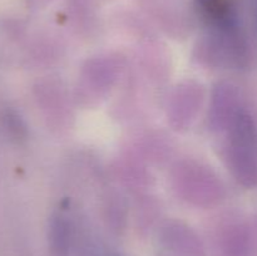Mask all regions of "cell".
<instances>
[{"label":"cell","mask_w":257,"mask_h":256,"mask_svg":"<svg viewBox=\"0 0 257 256\" xmlns=\"http://www.w3.org/2000/svg\"><path fill=\"white\" fill-rule=\"evenodd\" d=\"M227 147L228 166L241 183L257 186V130L247 113L238 112L231 122Z\"/></svg>","instance_id":"cell-1"},{"label":"cell","mask_w":257,"mask_h":256,"mask_svg":"<svg viewBox=\"0 0 257 256\" xmlns=\"http://www.w3.org/2000/svg\"><path fill=\"white\" fill-rule=\"evenodd\" d=\"M253 14H255V22H256V29H257V0H253Z\"/></svg>","instance_id":"cell-2"}]
</instances>
